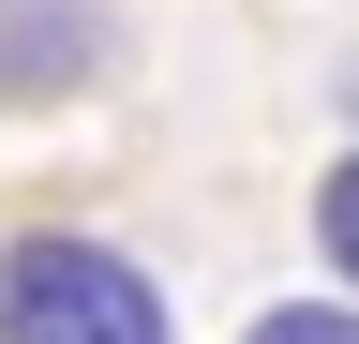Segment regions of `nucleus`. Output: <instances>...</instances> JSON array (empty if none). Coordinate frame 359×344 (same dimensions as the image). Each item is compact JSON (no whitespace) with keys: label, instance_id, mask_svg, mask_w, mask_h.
I'll return each mask as SVG.
<instances>
[{"label":"nucleus","instance_id":"obj_1","mask_svg":"<svg viewBox=\"0 0 359 344\" xmlns=\"http://www.w3.org/2000/svg\"><path fill=\"white\" fill-rule=\"evenodd\" d=\"M165 329H180L165 284L120 240H75V225L0 240V344H165Z\"/></svg>","mask_w":359,"mask_h":344},{"label":"nucleus","instance_id":"obj_2","mask_svg":"<svg viewBox=\"0 0 359 344\" xmlns=\"http://www.w3.org/2000/svg\"><path fill=\"white\" fill-rule=\"evenodd\" d=\"M240 344H359V315H344V299H269Z\"/></svg>","mask_w":359,"mask_h":344},{"label":"nucleus","instance_id":"obj_3","mask_svg":"<svg viewBox=\"0 0 359 344\" xmlns=\"http://www.w3.org/2000/svg\"><path fill=\"white\" fill-rule=\"evenodd\" d=\"M314 240H330V270L359 284V150L330 165V180H314Z\"/></svg>","mask_w":359,"mask_h":344}]
</instances>
